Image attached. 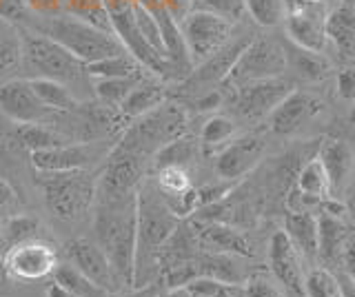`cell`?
Here are the masks:
<instances>
[{
	"label": "cell",
	"mask_w": 355,
	"mask_h": 297,
	"mask_svg": "<svg viewBox=\"0 0 355 297\" xmlns=\"http://www.w3.org/2000/svg\"><path fill=\"white\" fill-rule=\"evenodd\" d=\"M180 224L178 217L151 178H142L136 189V262H133V286L140 289L153 282H160L158 253L162 244Z\"/></svg>",
	"instance_id": "6da1fadb"
},
{
	"label": "cell",
	"mask_w": 355,
	"mask_h": 297,
	"mask_svg": "<svg viewBox=\"0 0 355 297\" xmlns=\"http://www.w3.org/2000/svg\"><path fill=\"white\" fill-rule=\"evenodd\" d=\"M94 233L96 244L107 255L120 289H131L136 262V193L122 200L100 202Z\"/></svg>",
	"instance_id": "7a4b0ae2"
},
{
	"label": "cell",
	"mask_w": 355,
	"mask_h": 297,
	"mask_svg": "<svg viewBox=\"0 0 355 297\" xmlns=\"http://www.w3.org/2000/svg\"><path fill=\"white\" fill-rule=\"evenodd\" d=\"M25 25L33 31H38V34H44L51 40H55L83 64L103 60L125 51V47L120 45V40L114 34L89 25L85 20L73 18L69 14L29 18Z\"/></svg>",
	"instance_id": "3957f363"
},
{
	"label": "cell",
	"mask_w": 355,
	"mask_h": 297,
	"mask_svg": "<svg viewBox=\"0 0 355 297\" xmlns=\"http://www.w3.org/2000/svg\"><path fill=\"white\" fill-rule=\"evenodd\" d=\"M187 114L180 105L164 100L149 114L133 120V125L125 131V136L118 142L120 149L151 160L155 151L169 145L171 140L187 136Z\"/></svg>",
	"instance_id": "277c9868"
},
{
	"label": "cell",
	"mask_w": 355,
	"mask_h": 297,
	"mask_svg": "<svg viewBox=\"0 0 355 297\" xmlns=\"http://www.w3.org/2000/svg\"><path fill=\"white\" fill-rule=\"evenodd\" d=\"M20 36H22L20 64L31 73L29 78H51L64 82L67 87L89 78L85 64L49 36L38 34L33 29H20Z\"/></svg>",
	"instance_id": "5b68a950"
},
{
	"label": "cell",
	"mask_w": 355,
	"mask_h": 297,
	"mask_svg": "<svg viewBox=\"0 0 355 297\" xmlns=\"http://www.w3.org/2000/svg\"><path fill=\"white\" fill-rule=\"evenodd\" d=\"M44 204L60 219H78L96 200L98 180L87 169L62 173H36Z\"/></svg>",
	"instance_id": "8992f818"
},
{
	"label": "cell",
	"mask_w": 355,
	"mask_h": 297,
	"mask_svg": "<svg viewBox=\"0 0 355 297\" xmlns=\"http://www.w3.org/2000/svg\"><path fill=\"white\" fill-rule=\"evenodd\" d=\"M105 9L111 23V31L120 40V45L125 47L127 53L140 62L144 71L158 73L162 78H182L171 60H166L155 51L144 36L140 34L136 23V0H105Z\"/></svg>",
	"instance_id": "52a82bcc"
},
{
	"label": "cell",
	"mask_w": 355,
	"mask_h": 297,
	"mask_svg": "<svg viewBox=\"0 0 355 297\" xmlns=\"http://www.w3.org/2000/svg\"><path fill=\"white\" fill-rule=\"evenodd\" d=\"M284 71H286V53L280 42H275L271 38H251L222 84L231 87V89H238V87L255 80L284 75Z\"/></svg>",
	"instance_id": "ba28073f"
},
{
	"label": "cell",
	"mask_w": 355,
	"mask_h": 297,
	"mask_svg": "<svg viewBox=\"0 0 355 297\" xmlns=\"http://www.w3.org/2000/svg\"><path fill=\"white\" fill-rule=\"evenodd\" d=\"M327 16L329 3H320V0H286V38L302 49L324 53L329 45Z\"/></svg>",
	"instance_id": "9c48e42d"
},
{
	"label": "cell",
	"mask_w": 355,
	"mask_h": 297,
	"mask_svg": "<svg viewBox=\"0 0 355 297\" xmlns=\"http://www.w3.org/2000/svg\"><path fill=\"white\" fill-rule=\"evenodd\" d=\"M180 31L184 38V45L189 51V58L193 64H200L209 56H214L227 45L233 36V23L220 18L216 14L200 12V9H191L182 20H180Z\"/></svg>",
	"instance_id": "30bf717a"
},
{
	"label": "cell",
	"mask_w": 355,
	"mask_h": 297,
	"mask_svg": "<svg viewBox=\"0 0 355 297\" xmlns=\"http://www.w3.org/2000/svg\"><path fill=\"white\" fill-rule=\"evenodd\" d=\"M3 264L9 280L16 282H38L49 278L58 267V251L47 240H29L5 251Z\"/></svg>",
	"instance_id": "8fae6325"
},
{
	"label": "cell",
	"mask_w": 355,
	"mask_h": 297,
	"mask_svg": "<svg viewBox=\"0 0 355 297\" xmlns=\"http://www.w3.org/2000/svg\"><path fill=\"white\" fill-rule=\"evenodd\" d=\"M0 111L16 125H53L58 114L40 102L33 87L25 78L7 80L0 87Z\"/></svg>",
	"instance_id": "7c38bea8"
},
{
	"label": "cell",
	"mask_w": 355,
	"mask_h": 297,
	"mask_svg": "<svg viewBox=\"0 0 355 297\" xmlns=\"http://www.w3.org/2000/svg\"><path fill=\"white\" fill-rule=\"evenodd\" d=\"M233 91H236L233 105L244 120H262L269 118L273 109L293 91V82L286 80L284 75H275V78L242 84Z\"/></svg>",
	"instance_id": "4fadbf2b"
},
{
	"label": "cell",
	"mask_w": 355,
	"mask_h": 297,
	"mask_svg": "<svg viewBox=\"0 0 355 297\" xmlns=\"http://www.w3.org/2000/svg\"><path fill=\"white\" fill-rule=\"evenodd\" d=\"M264 149L266 142L258 134L236 136L225 147H220V153L216 158V173L220 175V180L236 182L258 167L264 156Z\"/></svg>",
	"instance_id": "5bb4252c"
},
{
	"label": "cell",
	"mask_w": 355,
	"mask_h": 297,
	"mask_svg": "<svg viewBox=\"0 0 355 297\" xmlns=\"http://www.w3.org/2000/svg\"><path fill=\"white\" fill-rule=\"evenodd\" d=\"M324 109L322 100L311 91L293 89L284 100L269 114V129L275 136H293L315 120Z\"/></svg>",
	"instance_id": "9a60e30c"
},
{
	"label": "cell",
	"mask_w": 355,
	"mask_h": 297,
	"mask_svg": "<svg viewBox=\"0 0 355 297\" xmlns=\"http://www.w3.org/2000/svg\"><path fill=\"white\" fill-rule=\"evenodd\" d=\"M64 253H67V262L73 264L78 271L87 275V278L94 284H98L103 291H107L109 295H116L120 291V284L116 280L114 271H111L107 255L94 240L76 237L67 244Z\"/></svg>",
	"instance_id": "2e32d148"
},
{
	"label": "cell",
	"mask_w": 355,
	"mask_h": 297,
	"mask_svg": "<svg viewBox=\"0 0 355 297\" xmlns=\"http://www.w3.org/2000/svg\"><path fill=\"white\" fill-rule=\"evenodd\" d=\"M251 38L253 36H242L236 40H229L225 47L214 53V56H209L207 60L196 64V69H191V73L187 75L182 87H187L189 91L202 89L207 93V91H211V87L222 84L227 80V75H229L233 64H236L242 49L249 45Z\"/></svg>",
	"instance_id": "e0dca14e"
},
{
	"label": "cell",
	"mask_w": 355,
	"mask_h": 297,
	"mask_svg": "<svg viewBox=\"0 0 355 297\" xmlns=\"http://www.w3.org/2000/svg\"><path fill=\"white\" fill-rule=\"evenodd\" d=\"M269 267L275 280L284 284L295 295H304V271H302V255L293 246L284 231H275L269 242Z\"/></svg>",
	"instance_id": "ac0fdd59"
},
{
	"label": "cell",
	"mask_w": 355,
	"mask_h": 297,
	"mask_svg": "<svg viewBox=\"0 0 355 297\" xmlns=\"http://www.w3.org/2000/svg\"><path fill=\"white\" fill-rule=\"evenodd\" d=\"M318 160L322 164V169L327 171L331 193L342 191L349 184L355 169V153L349 142L340 138H327L320 145Z\"/></svg>",
	"instance_id": "d6986e66"
},
{
	"label": "cell",
	"mask_w": 355,
	"mask_h": 297,
	"mask_svg": "<svg viewBox=\"0 0 355 297\" xmlns=\"http://www.w3.org/2000/svg\"><path fill=\"white\" fill-rule=\"evenodd\" d=\"M196 237L200 249L209 253H227V255H253L251 242L242 231L222 222H205L196 226Z\"/></svg>",
	"instance_id": "ffe728a7"
},
{
	"label": "cell",
	"mask_w": 355,
	"mask_h": 297,
	"mask_svg": "<svg viewBox=\"0 0 355 297\" xmlns=\"http://www.w3.org/2000/svg\"><path fill=\"white\" fill-rule=\"evenodd\" d=\"M92 162V147L83 142V145H69L42 149L31 153V167L36 173H62V171H78L85 169Z\"/></svg>",
	"instance_id": "44dd1931"
},
{
	"label": "cell",
	"mask_w": 355,
	"mask_h": 297,
	"mask_svg": "<svg viewBox=\"0 0 355 297\" xmlns=\"http://www.w3.org/2000/svg\"><path fill=\"white\" fill-rule=\"evenodd\" d=\"M284 233L302 258H318V215L313 211H288L284 215Z\"/></svg>",
	"instance_id": "7402d4cb"
},
{
	"label": "cell",
	"mask_w": 355,
	"mask_h": 297,
	"mask_svg": "<svg viewBox=\"0 0 355 297\" xmlns=\"http://www.w3.org/2000/svg\"><path fill=\"white\" fill-rule=\"evenodd\" d=\"M282 47L286 53V69L291 67L297 78H302L306 82H320L331 73V60L324 53L302 49L293 45L291 40H286V45Z\"/></svg>",
	"instance_id": "603a6c76"
},
{
	"label": "cell",
	"mask_w": 355,
	"mask_h": 297,
	"mask_svg": "<svg viewBox=\"0 0 355 297\" xmlns=\"http://www.w3.org/2000/svg\"><path fill=\"white\" fill-rule=\"evenodd\" d=\"M349 246V231L342 222V215L322 211L318 217V255L338 260Z\"/></svg>",
	"instance_id": "cb8c5ba5"
},
{
	"label": "cell",
	"mask_w": 355,
	"mask_h": 297,
	"mask_svg": "<svg viewBox=\"0 0 355 297\" xmlns=\"http://www.w3.org/2000/svg\"><path fill=\"white\" fill-rule=\"evenodd\" d=\"M327 40L344 58L355 53V9L340 5L327 16Z\"/></svg>",
	"instance_id": "d4e9b609"
},
{
	"label": "cell",
	"mask_w": 355,
	"mask_h": 297,
	"mask_svg": "<svg viewBox=\"0 0 355 297\" xmlns=\"http://www.w3.org/2000/svg\"><path fill=\"white\" fill-rule=\"evenodd\" d=\"M166 100V91L162 84H155L147 78H142L136 89H133L125 100H122V105L118 107L120 114L129 118V120H136L144 114H149L151 109H155L158 105H162Z\"/></svg>",
	"instance_id": "484cf974"
},
{
	"label": "cell",
	"mask_w": 355,
	"mask_h": 297,
	"mask_svg": "<svg viewBox=\"0 0 355 297\" xmlns=\"http://www.w3.org/2000/svg\"><path fill=\"white\" fill-rule=\"evenodd\" d=\"M29 82L33 87V91H36V96L40 98V102L44 107H49L55 114H69L80 107L78 98L73 96V89L67 87L64 82L51 80V78H29Z\"/></svg>",
	"instance_id": "4316f807"
},
{
	"label": "cell",
	"mask_w": 355,
	"mask_h": 297,
	"mask_svg": "<svg viewBox=\"0 0 355 297\" xmlns=\"http://www.w3.org/2000/svg\"><path fill=\"white\" fill-rule=\"evenodd\" d=\"M16 142L22 149L33 153V151L69 145V142H73V140L69 136L60 134V131H55L51 125H18Z\"/></svg>",
	"instance_id": "83f0119b"
},
{
	"label": "cell",
	"mask_w": 355,
	"mask_h": 297,
	"mask_svg": "<svg viewBox=\"0 0 355 297\" xmlns=\"http://www.w3.org/2000/svg\"><path fill=\"white\" fill-rule=\"evenodd\" d=\"M51 282L62 286L64 291H69L76 297H109L107 291L100 289L98 284H94L69 262H62L55 267V271L51 273Z\"/></svg>",
	"instance_id": "f1b7e54d"
},
{
	"label": "cell",
	"mask_w": 355,
	"mask_h": 297,
	"mask_svg": "<svg viewBox=\"0 0 355 297\" xmlns=\"http://www.w3.org/2000/svg\"><path fill=\"white\" fill-rule=\"evenodd\" d=\"M85 71H87V75L92 80H100V78H122V75H136V73H142L144 69L140 67V62L133 58L131 53L122 51V53H116V56H109V58L85 64Z\"/></svg>",
	"instance_id": "f546056e"
},
{
	"label": "cell",
	"mask_w": 355,
	"mask_h": 297,
	"mask_svg": "<svg viewBox=\"0 0 355 297\" xmlns=\"http://www.w3.org/2000/svg\"><path fill=\"white\" fill-rule=\"evenodd\" d=\"M196 158V142L191 138H175L169 145H164L162 149L155 151V156L151 158L153 169H164V167H182L189 169V164Z\"/></svg>",
	"instance_id": "4dcf8cb0"
},
{
	"label": "cell",
	"mask_w": 355,
	"mask_h": 297,
	"mask_svg": "<svg viewBox=\"0 0 355 297\" xmlns=\"http://www.w3.org/2000/svg\"><path fill=\"white\" fill-rule=\"evenodd\" d=\"M22 62V36L16 25L0 18V75H7Z\"/></svg>",
	"instance_id": "1f68e13d"
},
{
	"label": "cell",
	"mask_w": 355,
	"mask_h": 297,
	"mask_svg": "<svg viewBox=\"0 0 355 297\" xmlns=\"http://www.w3.org/2000/svg\"><path fill=\"white\" fill-rule=\"evenodd\" d=\"M144 78V73L136 75H122V78H100L94 80V89L98 100L109 107H120L122 100L136 89V84Z\"/></svg>",
	"instance_id": "d6a6232c"
},
{
	"label": "cell",
	"mask_w": 355,
	"mask_h": 297,
	"mask_svg": "<svg viewBox=\"0 0 355 297\" xmlns=\"http://www.w3.org/2000/svg\"><path fill=\"white\" fill-rule=\"evenodd\" d=\"M38 237H42V226L38 217L27 213H14L5 222V233H3L5 249L18 246L22 242L38 240Z\"/></svg>",
	"instance_id": "836d02e7"
},
{
	"label": "cell",
	"mask_w": 355,
	"mask_h": 297,
	"mask_svg": "<svg viewBox=\"0 0 355 297\" xmlns=\"http://www.w3.org/2000/svg\"><path fill=\"white\" fill-rule=\"evenodd\" d=\"M62 5H64V14L80 18L89 25L114 34V31H111L107 9H105V0H62Z\"/></svg>",
	"instance_id": "e575fe53"
},
{
	"label": "cell",
	"mask_w": 355,
	"mask_h": 297,
	"mask_svg": "<svg viewBox=\"0 0 355 297\" xmlns=\"http://www.w3.org/2000/svg\"><path fill=\"white\" fill-rule=\"evenodd\" d=\"M189 297H242V284L225 282L218 278H209V275H200L193 278L184 286Z\"/></svg>",
	"instance_id": "d590c367"
},
{
	"label": "cell",
	"mask_w": 355,
	"mask_h": 297,
	"mask_svg": "<svg viewBox=\"0 0 355 297\" xmlns=\"http://www.w3.org/2000/svg\"><path fill=\"white\" fill-rule=\"evenodd\" d=\"M238 134V125L227 116H211L200 131V142L207 149H220Z\"/></svg>",
	"instance_id": "8d00e7d4"
},
{
	"label": "cell",
	"mask_w": 355,
	"mask_h": 297,
	"mask_svg": "<svg viewBox=\"0 0 355 297\" xmlns=\"http://www.w3.org/2000/svg\"><path fill=\"white\" fill-rule=\"evenodd\" d=\"M155 189L160 191L164 200H171L187 193L191 189V178H189V169L182 167H164L155 171Z\"/></svg>",
	"instance_id": "74e56055"
},
{
	"label": "cell",
	"mask_w": 355,
	"mask_h": 297,
	"mask_svg": "<svg viewBox=\"0 0 355 297\" xmlns=\"http://www.w3.org/2000/svg\"><path fill=\"white\" fill-rule=\"evenodd\" d=\"M244 7L260 27H277L284 23L286 0H244Z\"/></svg>",
	"instance_id": "f35d334b"
},
{
	"label": "cell",
	"mask_w": 355,
	"mask_h": 297,
	"mask_svg": "<svg viewBox=\"0 0 355 297\" xmlns=\"http://www.w3.org/2000/svg\"><path fill=\"white\" fill-rule=\"evenodd\" d=\"M306 297H342L338 278L327 269H313L304 278Z\"/></svg>",
	"instance_id": "ab89813d"
},
{
	"label": "cell",
	"mask_w": 355,
	"mask_h": 297,
	"mask_svg": "<svg viewBox=\"0 0 355 297\" xmlns=\"http://www.w3.org/2000/svg\"><path fill=\"white\" fill-rule=\"evenodd\" d=\"M193 9L200 12H209L216 14L220 18L229 20V23H240L247 14V7H244V0H193Z\"/></svg>",
	"instance_id": "60d3db41"
},
{
	"label": "cell",
	"mask_w": 355,
	"mask_h": 297,
	"mask_svg": "<svg viewBox=\"0 0 355 297\" xmlns=\"http://www.w3.org/2000/svg\"><path fill=\"white\" fill-rule=\"evenodd\" d=\"M242 297H284V293L277 289V284H273L266 275L255 273L242 284Z\"/></svg>",
	"instance_id": "b9f144b4"
},
{
	"label": "cell",
	"mask_w": 355,
	"mask_h": 297,
	"mask_svg": "<svg viewBox=\"0 0 355 297\" xmlns=\"http://www.w3.org/2000/svg\"><path fill=\"white\" fill-rule=\"evenodd\" d=\"M336 89L344 102H355V60L342 64L338 69Z\"/></svg>",
	"instance_id": "7bdbcfd3"
},
{
	"label": "cell",
	"mask_w": 355,
	"mask_h": 297,
	"mask_svg": "<svg viewBox=\"0 0 355 297\" xmlns=\"http://www.w3.org/2000/svg\"><path fill=\"white\" fill-rule=\"evenodd\" d=\"M29 12L25 0H0V18L11 25H22L29 20Z\"/></svg>",
	"instance_id": "ee69618b"
},
{
	"label": "cell",
	"mask_w": 355,
	"mask_h": 297,
	"mask_svg": "<svg viewBox=\"0 0 355 297\" xmlns=\"http://www.w3.org/2000/svg\"><path fill=\"white\" fill-rule=\"evenodd\" d=\"M18 206H20V197H18L16 189L0 175V213L16 211Z\"/></svg>",
	"instance_id": "f6af8a7d"
},
{
	"label": "cell",
	"mask_w": 355,
	"mask_h": 297,
	"mask_svg": "<svg viewBox=\"0 0 355 297\" xmlns=\"http://www.w3.org/2000/svg\"><path fill=\"white\" fill-rule=\"evenodd\" d=\"M27 7L31 9L33 14L40 16H58L64 14V5L62 0H25Z\"/></svg>",
	"instance_id": "bcb514c9"
},
{
	"label": "cell",
	"mask_w": 355,
	"mask_h": 297,
	"mask_svg": "<svg viewBox=\"0 0 355 297\" xmlns=\"http://www.w3.org/2000/svg\"><path fill=\"white\" fill-rule=\"evenodd\" d=\"M162 5H164L166 12L180 23V20L193 9V0H162Z\"/></svg>",
	"instance_id": "7dc6e473"
},
{
	"label": "cell",
	"mask_w": 355,
	"mask_h": 297,
	"mask_svg": "<svg viewBox=\"0 0 355 297\" xmlns=\"http://www.w3.org/2000/svg\"><path fill=\"white\" fill-rule=\"evenodd\" d=\"M160 295V282H153L147 286H140V289H131L129 293H122L118 297H158Z\"/></svg>",
	"instance_id": "c3c4849f"
},
{
	"label": "cell",
	"mask_w": 355,
	"mask_h": 297,
	"mask_svg": "<svg viewBox=\"0 0 355 297\" xmlns=\"http://www.w3.org/2000/svg\"><path fill=\"white\" fill-rule=\"evenodd\" d=\"M342 260H344V269H347V275L355 282V242L347 246V251H344Z\"/></svg>",
	"instance_id": "681fc988"
},
{
	"label": "cell",
	"mask_w": 355,
	"mask_h": 297,
	"mask_svg": "<svg viewBox=\"0 0 355 297\" xmlns=\"http://www.w3.org/2000/svg\"><path fill=\"white\" fill-rule=\"evenodd\" d=\"M336 278H338V282H340L342 297H355V282L349 278V275H347V273H338Z\"/></svg>",
	"instance_id": "f907efd6"
},
{
	"label": "cell",
	"mask_w": 355,
	"mask_h": 297,
	"mask_svg": "<svg viewBox=\"0 0 355 297\" xmlns=\"http://www.w3.org/2000/svg\"><path fill=\"white\" fill-rule=\"evenodd\" d=\"M47 297H76V295H71L69 291H64L62 286H58L55 282H51V284L47 286Z\"/></svg>",
	"instance_id": "816d5d0a"
},
{
	"label": "cell",
	"mask_w": 355,
	"mask_h": 297,
	"mask_svg": "<svg viewBox=\"0 0 355 297\" xmlns=\"http://www.w3.org/2000/svg\"><path fill=\"white\" fill-rule=\"evenodd\" d=\"M158 297H189V295H187L184 289H173V291H164V293L160 291Z\"/></svg>",
	"instance_id": "f5cc1de1"
},
{
	"label": "cell",
	"mask_w": 355,
	"mask_h": 297,
	"mask_svg": "<svg viewBox=\"0 0 355 297\" xmlns=\"http://www.w3.org/2000/svg\"><path fill=\"white\" fill-rule=\"evenodd\" d=\"M347 211H349V213H353V217H355V186H353L351 193H349V204H347Z\"/></svg>",
	"instance_id": "db71d44e"
},
{
	"label": "cell",
	"mask_w": 355,
	"mask_h": 297,
	"mask_svg": "<svg viewBox=\"0 0 355 297\" xmlns=\"http://www.w3.org/2000/svg\"><path fill=\"white\" fill-rule=\"evenodd\" d=\"M9 282L7 278V271H5V264H3V255H0V286H5Z\"/></svg>",
	"instance_id": "11a10c76"
},
{
	"label": "cell",
	"mask_w": 355,
	"mask_h": 297,
	"mask_svg": "<svg viewBox=\"0 0 355 297\" xmlns=\"http://www.w3.org/2000/svg\"><path fill=\"white\" fill-rule=\"evenodd\" d=\"M351 114H349V120H351V125H355V102H351Z\"/></svg>",
	"instance_id": "9f6ffc18"
},
{
	"label": "cell",
	"mask_w": 355,
	"mask_h": 297,
	"mask_svg": "<svg viewBox=\"0 0 355 297\" xmlns=\"http://www.w3.org/2000/svg\"><path fill=\"white\" fill-rule=\"evenodd\" d=\"M3 233H5V219L0 217V242H3Z\"/></svg>",
	"instance_id": "6f0895ef"
},
{
	"label": "cell",
	"mask_w": 355,
	"mask_h": 297,
	"mask_svg": "<svg viewBox=\"0 0 355 297\" xmlns=\"http://www.w3.org/2000/svg\"><path fill=\"white\" fill-rule=\"evenodd\" d=\"M342 5H347V7L355 9V0H342Z\"/></svg>",
	"instance_id": "680465c9"
},
{
	"label": "cell",
	"mask_w": 355,
	"mask_h": 297,
	"mask_svg": "<svg viewBox=\"0 0 355 297\" xmlns=\"http://www.w3.org/2000/svg\"><path fill=\"white\" fill-rule=\"evenodd\" d=\"M320 3H331V0H320Z\"/></svg>",
	"instance_id": "91938a15"
}]
</instances>
